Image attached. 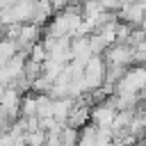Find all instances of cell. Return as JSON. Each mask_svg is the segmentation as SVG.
<instances>
[{
    "label": "cell",
    "mask_w": 146,
    "mask_h": 146,
    "mask_svg": "<svg viewBox=\"0 0 146 146\" xmlns=\"http://www.w3.org/2000/svg\"><path fill=\"white\" fill-rule=\"evenodd\" d=\"M55 9L50 5V0H34V7H32V16H30V23H36V25H46L50 18H52Z\"/></svg>",
    "instance_id": "cell-7"
},
{
    "label": "cell",
    "mask_w": 146,
    "mask_h": 146,
    "mask_svg": "<svg viewBox=\"0 0 146 146\" xmlns=\"http://www.w3.org/2000/svg\"><path fill=\"white\" fill-rule=\"evenodd\" d=\"M139 27H141V30L146 32V16H144V21H141V25H139Z\"/></svg>",
    "instance_id": "cell-14"
},
{
    "label": "cell",
    "mask_w": 146,
    "mask_h": 146,
    "mask_svg": "<svg viewBox=\"0 0 146 146\" xmlns=\"http://www.w3.org/2000/svg\"><path fill=\"white\" fill-rule=\"evenodd\" d=\"M21 100H23V94L16 89V87H7L5 89V94H2V100H0V105L14 116V119H18L21 116Z\"/></svg>",
    "instance_id": "cell-6"
},
{
    "label": "cell",
    "mask_w": 146,
    "mask_h": 146,
    "mask_svg": "<svg viewBox=\"0 0 146 146\" xmlns=\"http://www.w3.org/2000/svg\"><path fill=\"white\" fill-rule=\"evenodd\" d=\"M98 139V125L87 123L84 128H80V137H78V146H96Z\"/></svg>",
    "instance_id": "cell-8"
},
{
    "label": "cell",
    "mask_w": 146,
    "mask_h": 146,
    "mask_svg": "<svg viewBox=\"0 0 146 146\" xmlns=\"http://www.w3.org/2000/svg\"><path fill=\"white\" fill-rule=\"evenodd\" d=\"M146 16V0H132L119 11V21L128 23L130 27H139Z\"/></svg>",
    "instance_id": "cell-5"
},
{
    "label": "cell",
    "mask_w": 146,
    "mask_h": 146,
    "mask_svg": "<svg viewBox=\"0 0 146 146\" xmlns=\"http://www.w3.org/2000/svg\"><path fill=\"white\" fill-rule=\"evenodd\" d=\"M116 105L112 100V96H107L105 100L91 105V123L98 125V128H112L114 119H116Z\"/></svg>",
    "instance_id": "cell-3"
},
{
    "label": "cell",
    "mask_w": 146,
    "mask_h": 146,
    "mask_svg": "<svg viewBox=\"0 0 146 146\" xmlns=\"http://www.w3.org/2000/svg\"><path fill=\"white\" fill-rule=\"evenodd\" d=\"M21 116H36V96L34 94H23Z\"/></svg>",
    "instance_id": "cell-10"
},
{
    "label": "cell",
    "mask_w": 146,
    "mask_h": 146,
    "mask_svg": "<svg viewBox=\"0 0 146 146\" xmlns=\"http://www.w3.org/2000/svg\"><path fill=\"white\" fill-rule=\"evenodd\" d=\"M105 71H107V62H105L103 55H94V57L84 64V75H82V78H84V87H87V91L103 87Z\"/></svg>",
    "instance_id": "cell-2"
},
{
    "label": "cell",
    "mask_w": 146,
    "mask_h": 146,
    "mask_svg": "<svg viewBox=\"0 0 146 146\" xmlns=\"http://www.w3.org/2000/svg\"><path fill=\"white\" fill-rule=\"evenodd\" d=\"M78 137H80L78 128H71V125L62 128V146H78Z\"/></svg>",
    "instance_id": "cell-11"
},
{
    "label": "cell",
    "mask_w": 146,
    "mask_h": 146,
    "mask_svg": "<svg viewBox=\"0 0 146 146\" xmlns=\"http://www.w3.org/2000/svg\"><path fill=\"white\" fill-rule=\"evenodd\" d=\"M50 5H52L55 11H62V9H66L71 5V0H50Z\"/></svg>",
    "instance_id": "cell-12"
},
{
    "label": "cell",
    "mask_w": 146,
    "mask_h": 146,
    "mask_svg": "<svg viewBox=\"0 0 146 146\" xmlns=\"http://www.w3.org/2000/svg\"><path fill=\"white\" fill-rule=\"evenodd\" d=\"M25 139V146H46V139H48V132L43 128H36V130H27L23 135Z\"/></svg>",
    "instance_id": "cell-9"
},
{
    "label": "cell",
    "mask_w": 146,
    "mask_h": 146,
    "mask_svg": "<svg viewBox=\"0 0 146 146\" xmlns=\"http://www.w3.org/2000/svg\"><path fill=\"white\" fill-rule=\"evenodd\" d=\"M5 89H7V84H5V82H0V100H2V94H5Z\"/></svg>",
    "instance_id": "cell-13"
},
{
    "label": "cell",
    "mask_w": 146,
    "mask_h": 146,
    "mask_svg": "<svg viewBox=\"0 0 146 146\" xmlns=\"http://www.w3.org/2000/svg\"><path fill=\"white\" fill-rule=\"evenodd\" d=\"M103 57H105L107 64L128 68V66L135 64V46L128 43V41H116V43H112V46L103 52Z\"/></svg>",
    "instance_id": "cell-1"
},
{
    "label": "cell",
    "mask_w": 146,
    "mask_h": 146,
    "mask_svg": "<svg viewBox=\"0 0 146 146\" xmlns=\"http://www.w3.org/2000/svg\"><path fill=\"white\" fill-rule=\"evenodd\" d=\"M41 34H43V27L41 25H36V23H21L18 25V34H16L14 41H16L18 50L30 52V48L41 41Z\"/></svg>",
    "instance_id": "cell-4"
},
{
    "label": "cell",
    "mask_w": 146,
    "mask_h": 146,
    "mask_svg": "<svg viewBox=\"0 0 146 146\" xmlns=\"http://www.w3.org/2000/svg\"><path fill=\"white\" fill-rule=\"evenodd\" d=\"M2 36H5V25L0 23V39H2Z\"/></svg>",
    "instance_id": "cell-15"
}]
</instances>
